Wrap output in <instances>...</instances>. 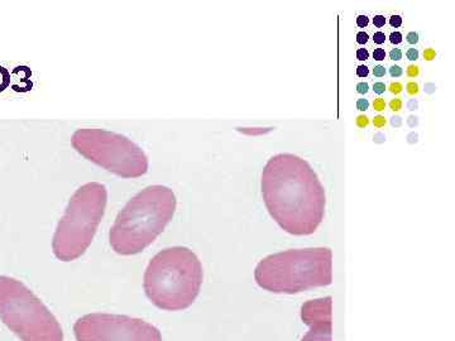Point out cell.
Wrapping results in <instances>:
<instances>
[{
    "label": "cell",
    "instance_id": "cell-2",
    "mask_svg": "<svg viewBox=\"0 0 455 341\" xmlns=\"http://www.w3.org/2000/svg\"><path fill=\"white\" fill-rule=\"evenodd\" d=\"M175 194L170 187L152 185L132 197L119 212L109 242L113 250L121 256L143 252L169 226L175 214Z\"/></svg>",
    "mask_w": 455,
    "mask_h": 341
},
{
    "label": "cell",
    "instance_id": "cell-16",
    "mask_svg": "<svg viewBox=\"0 0 455 341\" xmlns=\"http://www.w3.org/2000/svg\"><path fill=\"white\" fill-rule=\"evenodd\" d=\"M368 107H370V103H368L367 99H359L357 101V109L361 110V112H366Z\"/></svg>",
    "mask_w": 455,
    "mask_h": 341
},
{
    "label": "cell",
    "instance_id": "cell-28",
    "mask_svg": "<svg viewBox=\"0 0 455 341\" xmlns=\"http://www.w3.org/2000/svg\"><path fill=\"white\" fill-rule=\"evenodd\" d=\"M370 57V53L366 49H359L357 51V59L359 61H366V59Z\"/></svg>",
    "mask_w": 455,
    "mask_h": 341
},
{
    "label": "cell",
    "instance_id": "cell-25",
    "mask_svg": "<svg viewBox=\"0 0 455 341\" xmlns=\"http://www.w3.org/2000/svg\"><path fill=\"white\" fill-rule=\"evenodd\" d=\"M407 42H409L410 44H416L419 42V35L416 32H410L409 35H407L406 37Z\"/></svg>",
    "mask_w": 455,
    "mask_h": 341
},
{
    "label": "cell",
    "instance_id": "cell-9",
    "mask_svg": "<svg viewBox=\"0 0 455 341\" xmlns=\"http://www.w3.org/2000/svg\"><path fill=\"white\" fill-rule=\"evenodd\" d=\"M301 319L310 326V330L301 341H333L331 339V297L307 301L302 305Z\"/></svg>",
    "mask_w": 455,
    "mask_h": 341
},
{
    "label": "cell",
    "instance_id": "cell-23",
    "mask_svg": "<svg viewBox=\"0 0 455 341\" xmlns=\"http://www.w3.org/2000/svg\"><path fill=\"white\" fill-rule=\"evenodd\" d=\"M407 59H410V61H416V59H419V51L416 49H410L406 52Z\"/></svg>",
    "mask_w": 455,
    "mask_h": 341
},
{
    "label": "cell",
    "instance_id": "cell-34",
    "mask_svg": "<svg viewBox=\"0 0 455 341\" xmlns=\"http://www.w3.org/2000/svg\"><path fill=\"white\" fill-rule=\"evenodd\" d=\"M368 90H370V86H368L367 83H359L357 85V91L359 94H367Z\"/></svg>",
    "mask_w": 455,
    "mask_h": 341
},
{
    "label": "cell",
    "instance_id": "cell-10",
    "mask_svg": "<svg viewBox=\"0 0 455 341\" xmlns=\"http://www.w3.org/2000/svg\"><path fill=\"white\" fill-rule=\"evenodd\" d=\"M406 89L407 92H409V95H411V97H415V95L419 94V85L414 82L407 83Z\"/></svg>",
    "mask_w": 455,
    "mask_h": 341
},
{
    "label": "cell",
    "instance_id": "cell-32",
    "mask_svg": "<svg viewBox=\"0 0 455 341\" xmlns=\"http://www.w3.org/2000/svg\"><path fill=\"white\" fill-rule=\"evenodd\" d=\"M368 23H370V20H368L367 16H359L357 18V25L361 27V28H366Z\"/></svg>",
    "mask_w": 455,
    "mask_h": 341
},
{
    "label": "cell",
    "instance_id": "cell-26",
    "mask_svg": "<svg viewBox=\"0 0 455 341\" xmlns=\"http://www.w3.org/2000/svg\"><path fill=\"white\" fill-rule=\"evenodd\" d=\"M373 75L376 77H383L386 75V68L383 66L379 65L373 68Z\"/></svg>",
    "mask_w": 455,
    "mask_h": 341
},
{
    "label": "cell",
    "instance_id": "cell-18",
    "mask_svg": "<svg viewBox=\"0 0 455 341\" xmlns=\"http://www.w3.org/2000/svg\"><path fill=\"white\" fill-rule=\"evenodd\" d=\"M390 107L394 112H398L403 107V101H401V99H394V100H391Z\"/></svg>",
    "mask_w": 455,
    "mask_h": 341
},
{
    "label": "cell",
    "instance_id": "cell-20",
    "mask_svg": "<svg viewBox=\"0 0 455 341\" xmlns=\"http://www.w3.org/2000/svg\"><path fill=\"white\" fill-rule=\"evenodd\" d=\"M403 73V68H401L400 66L395 65L390 68L391 77H400Z\"/></svg>",
    "mask_w": 455,
    "mask_h": 341
},
{
    "label": "cell",
    "instance_id": "cell-21",
    "mask_svg": "<svg viewBox=\"0 0 455 341\" xmlns=\"http://www.w3.org/2000/svg\"><path fill=\"white\" fill-rule=\"evenodd\" d=\"M368 74H370V68L367 66L361 65L357 67V75L359 77H367Z\"/></svg>",
    "mask_w": 455,
    "mask_h": 341
},
{
    "label": "cell",
    "instance_id": "cell-14",
    "mask_svg": "<svg viewBox=\"0 0 455 341\" xmlns=\"http://www.w3.org/2000/svg\"><path fill=\"white\" fill-rule=\"evenodd\" d=\"M386 123H387V121H386L385 116H382V115L374 116V119H373L374 127H376V128L385 127Z\"/></svg>",
    "mask_w": 455,
    "mask_h": 341
},
{
    "label": "cell",
    "instance_id": "cell-3",
    "mask_svg": "<svg viewBox=\"0 0 455 341\" xmlns=\"http://www.w3.org/2000/svg\"><path fill=\"white\" fill-rule=\"evenodd\" d=\"M204 280L202 262L187 247L166 248L156 254L143 277L148 300L158 309H188L199 296Z\"/></svg>",
    "mask_w": 455,
    "mask_h": 341
},
{
    "label": "cell",
    "instance_id": "cell-1",
    "mask_svg": "<svg viewBox=\"0 0 455 341\" xmlns=\"http://www.w3.org/2000/svg\"><path fill=\"white\" fill-rule=\"evenodd\" d=\"M260 190L272 219L289 234H314L324 220L325 188L310 163L299 155L269 158Z\"/></svg>",
    "mask_w": 455,
    "mask_h": 341
},
{
    "label": "cell",
    "instance_id": "cell-17",
    "mask_svg": "<svg viewBox=\"0 0 455 341\" xmlns=\"http://www.w3.org/2000/svg\"><path fill=\"white\" fill-rule=\"evenodd\" d=\"M391 44H398L403 42V35L400 32H392L390 36Z\"/></svg>",
    "mask_w": 455,
    "mask_h": 341
},
{
    "label": "cell",
    "instance_id": "cell-4",
    "mask_svg": "<svg viewBox=\"0 0 455 341\" xmlns=\"http://www.w3.org/2000/svg\"><path fill=\"white\" fill-rule=\"evenodd\" d=\"M254 280L268 292L293 295L333 282V253L329 248H305L269 254L260 260Z\"/></svg>",
    "mask_w": 455,
    "mask_h": 341
},
{
    "label": "cell",
    "instance_id": "cell-33",
    "mask_svg": "<svg viewBox=\"0 0 455 341\" xmlns=\"http://www.w3.org/2000/svg\"><path fill=\"white\" fill-rule=\"evenodd\" d=\"M435 56H436L435 50H433V49L425 50L424 57H425V59H427V61H431V59H435Z\"/></svg>",
    "mask_w": 455,
    "mask_h": 341
},
{
    "label": "cell",
    "instance_id": "cell-11",
    "mask_svg": "<svg viewBox=\"0 0 455 341\" xmlns=\"http://www.w3.org/2000/svg\"><path fill=\"white\" fill-rule=\"evenodd\" d=\"M355 124L359 128H366L368 124H370V119L367 118L366 115H359L357 119H355Z\"/></svg>",
    "mask_w": 455,
    "mask_h": 341
},
{
    "label": "cell",
    "instance_id": "cell-24",
    "mask_svg": "<svg viewBox=\"0 0 455 341\" xmlns=\"http://www.w3.org/2000/svg\"><path fill=\"white\" fill-rule=\"evenodd\" d=\"M390 91L395 95L400 94L403 91V85L400 83H391Z\"/></svg>",
    "mask_w": 455,
    "mask_h": 341
},
{
    "label": "cell",
    "instance_id": "cell-22",
    "mask_svg": "<svg viewBox=\"0 0 455 341\" xmlns=\"http://www.w3.org/2000/svg\"><path fill=\"white\" fill-rule=\"evenodd\" d=\"M373 25L377 27V28H381V27L386 25V18L383 16H376L373 18Z\"/></svg>",
    "mask_w": 455,
    "mask_h": 341
},
{
    "label": "cell",
    "instance_id": "cell-15",
    "mask_svg": "<svg viewBox=\"0 0 455 341\" xmlns=\"http://www.w3.org/2000/svg\"><path fill=\"white\" fill-rule=\"evenodd\" d=\"M373 41H374V44H385V41H386L385 33H383V32L374 33Z\"/></svg>",
    "mask_w": 455,
    "mask_h": 341
},
{
    "label": "cell",
    "instance_id": "cell-31",
    "mask_svg": "<svg viewBox=\"0 0 455 341\" xmlns=\"http://www.w3.org/2000/svg\"><path fill=\"white\" fill-rule=\"evenodd\" d=\"M370 37L366 32H359L357 35V42L359 44H366Z\"/></svg>",
    "mask_w": 455,
    "mask_h": 341
},
{
    "label": "cell",
    "instance_id": "cell-13",
    "mask_svg": "<svg viewBox=\"0 0 455 341\" xmlns=\"http://www.w3.org/2000/svg\"><path fill=\"white\" fill-rule=\"evenodd\" d=\"M407 76L409 77H416L420 74V70H419V66L410 65L406 70Z\"/></svg>",
    "mask_w": 455,
    "mask_h": 341
},
{
    "label": "cell",
    "instance_id": "cell-19",
    "mask_svg": "<svg viewBox=\"0 0 455 341\" xmlns=\"http://www.w3.org/2000/svg\"><path fill=\"white\" fill-rule=\"evenodd\" d=\"M373 57H374V59H376V61H383V59H385V57H386L385 50H382V49L374 50Z\"/></svg>",
    "mask_w": 455,
    "mask_h": 341
},
{
    "label": "cell",
    "instance_id": "cell-27",
    "mask_svg": "<svg viewBox=\"0 0 455 341\" xmlns=\"http://www.w3.org/2000/svg\"><path fill=\"white\" fill-rule=\"evenodd\" d=\"M390 25L395 27V28H398V27L403 25V18L400 16H392L390 18Z\"/></svg>",
    "mask_w": 455,
    "mask_h": 341
},
{
    "label": "cell",
    "instance_id": "cell-12",
    "mask_svg": "<svg viewBox=\"0 0 455 341\" xmlns=\"http://www.w3.org/2000/svg\"><path fill=\"white\" fill-rule=\"evenodd\" d=\"M373 109L377 110V112H383L386 109L385 100L381 98L376 99L373 103Z\"/></svg>",
    "mask_w": 455,
    "mask_h": 341
},
{
    "label": "cell",
    "instance_id": "cell-6",
    "mask_svg": "<svg viewBox=\"0 0 455 341\" xmlns=\"http://www.w3.org/2000/svg\"><path fill=\"white\" fill-rule=\"evenodd\" d=\"M0 320L22 341H64L56 317L16 278L0 276Z\"/></svg>",
    "mask_w": 455,
    "mask_h": 341
},
{
    "label": "cell",
    "instance_id": "cell-29",
    "mask_svg": "<svg viewBox=\"0 0 455 341\" xmlns=\"http://www.w3.org/2000/svg\"><path fill=\"white\" fill-rule=\"evenodd\" d=\"M373 90L376 94L381 95L386 91V85L383 83H376L373 85Z\"/></svg>",
    "mask_w": 455,
    "mask_h": 341
},
{
    "label": "cell",
    "instance_id": "cell-30",
    "mask_svg": "<svg viewBox=\"0 0 455 341\" xmlns=\"http://www.w3.org/2000/svg\"><path fill=\"white\" fill-rule=\"evenodd\" d=\"M390 59H394V61H400V59H403V52L398 49L392 50L390 52Z\"/></svg>",
    "mask_w": 455,
    "mask_h": 341
},
{
    "label": "cell",
    "instance_id": "cell-7",
    "mask_svg": "<svg viewBox=\"0 0 455 341\" xmlns=\"http://www.w3.org/2000/svg\"><path fill=\"white\" fill-rule=\"evenodd\" d=\"M71 145L90 163L123 178H139L148 170V158L127 137L99 128H83L71 137Z\"/></svg>",
    "mask_w": 455,
    "mask_h": 341
},
{
    "label": "cell",
    "instance_id": "cell-5",
    "mask_svg": "<svg viewBox=\"0 0 455 341\" xmlns=\"http://www.w3.org/2000/svg\"><path fill=\"white\" fill-rule=\"evenodd\" d=\"M107 202V187L99 182H89L75 191L53 235L57 259L71 262L88 250L106 214Z\"/></svg>",
    "mask_w": 455,
    "mask_h": 341
},
{
    "label": "cell",
    "instance_id": "cell-8",
    "mask_svg": "<svg viewBox=\"0 0 455 341\" xmlns=\"http://www.w3.org/2000/svg\"><path fill=\"white\" fill-rule=\"evenodd\" d=\"M77 341H163L160 330L140 319L112 313H89L74 325Z\"/></svg>",
    "mask_w": 455,
    "mask_h": 341
}]
</instances>
